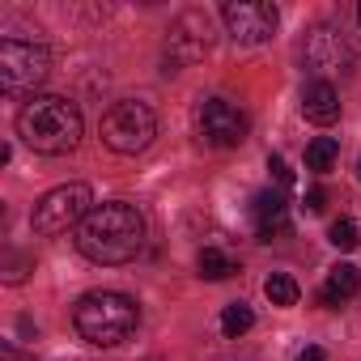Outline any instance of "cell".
Here are the masks:
<instances>
[{"label": "cell", "instance_id": "cell-1", "mask_svg": "<svg viewBox=\"0 0 361 361\" xmlns=\"http://www.w3.org/2000/svg\"><path fill=\"white\" fill-rule=\"evenodd\" d=\"M77 251L90 259V264H102V268H115V264H128L136 259V251L145 247V217L136 213V204H123V200H111V204H98L81 226H77Z\"/></svg>", "mask_w": 361, "mask_h": 361}, {"label": "cell", "instance_id": "cell-2", "mask_svg": "<svg viewBox=\"0 0 361 361\" xmlns=\"http://www.w3.org/2000/svg\"><path fill=\"white\" fill-rule=\"evenodd\" d=\"M81 132H85V123H81L77 102H68L60 94H39V98H30L18 111V136L35 153H47V157L73 153L77 140H81Z\"/></svg>", "mask_w": 361, "mask_h": 361}, {"label": "cell", "instance_id": "cell-3", "mask_svg": "<svg viewBox=\"0 0 361 361\" xmlns=\"http://www.w3.org/2000/svg\"><path fill=\"white\" fill-rule=\"evenodd\" d=\"M136 302L128 293H115V289H98V293H85L73 310V323L81 331V340L98 344V348H115L123 344L132 331H136Z\"/></svg>", "mask_w": 361, "mask_h": 361}, {"label": "cell", "instance_id": "cell-4", "mask_svg": "<svg viewBox=\"0 0 361 361\" xmlns=\"http://www.w3.org/2000/svg\"><path fill=\"white\" fill-rule=\"evenodd\" d=\"M47 73H51V51L43 43H22V39L0 43V90L9 98L39 90L47 81Z\"/></svg>", "mask_w": 361, "mask_h": 361}, {"label": "cell", "instance_id": "cell-5", "mask_svg": "<svg viewBox=\"0 0 361 361\" xmlns=\"http://www.w3.org/2000/svg\"><path fill=\"white\" fill-rule=\"evenodd\" d=\"M157 136V115L149 111V102L123 98L102 115V145L115 153H140L149 149Z\"/></svg>", "mask_w": 361, "mask_h": 361}, {"label": "cell", "instance_id": "cell-6", "mask_svg": "<svg viewBox=\"0 0 361 361\" xmlns=\"http://www.w3.org/2000/svg\"><path fill=\"white\" fill-rule=\"evenodd\" d=\"M94 192L85 188V183H64V188H51L39 204H35V213H30V226H35V234H43V238H56V234H68L73 226H81L94 209Z\"/></svg>", "mask_w": 361, "mask_h": 361}, {"label": "cell", "instance_id": "cell-7", "mask_svg": "<svg viewBox=\"0 0 361 361\" xmlns=\"http://www.w3.org/2000/svg\"><path fill=\"white\" fill-rule=\"evenodd\" d=\"M221 22H226L234 43L259 47V43H268L276 35L281 13H276V5H268V0H226V5H221Z\"/></svg>", "mask_w": 361, "mask_h": 361}, {"label": "cell", "instance_id": "cell-8", "mask_svg": "<svg viewBox=\"0 0 361 361\" xmlns=\"http://www.w3.org/2000/svg\"><path fill=\"white\" fill-rule=\"evenodd\" d=\"M213 22L204 9H183L174 22H170V39H166V51L174 64H196L213 51Z\"/></svg>", "mask_w": 361, "mask_h": 361}, {"label": "cell", "instance_id": "cell-9", "mask_svg": "<svg viewBox=\"0 0 361 361\" xmlns=\"http://www.w3.org/2000/svg\"><path fill=\"white\" fill-rule=\"evenodd\" d=\"M196 119H200V136L217 149H234L247 140V115L226 98H209Z\"/></svg>", "mask_w": 361, "mask_h": 361}, {"label": "cell", "instance_id": "cell-10", "mask_svg": "<svg viewBox=\"0 0 361 361\" xmlns=\"http://www.w3.org/2000/svg\"><path fill=\"white\" fill-rule=\"evenodd\" d=\"M302 56H306L310 73H348L353 68V47L344 43V35L336 26H314L302 43Z\"/></svg>", "mask_w": 361, "mask_h": 361}, {"label": "cell", "instance_id": "cell-11", "mask_svg": "<svg viewBox=\"0 0 361 361\" xmlns=\"http://www.w3.org/2000/svg\"><path fill=\"white\" fill-rule=\"evenodd\" d=\"M251 217H255V238H259V243L285 238V234L293 230V221H289V204H285L281 192H259V196L251 200Z\"/></svg>", "mask_w": 361, "mask_h": 361}, {"label": "cell", "instance_id": "cell-12", "mask_svg": "<svg viewBox=\"0 0 361 361\" xmlns=\"http://www.w3.org/2000/svg\"><path fill=\"white\" fill-rule=\"evenodd\" d=\"M302 115L310 123H319V128H331L340 119V94H336V85L323 81V77L306 81V90H302Z\"/></svg>", "mask_w": 361, "mask_h": 361}, {"label": "cell", "instance_id": "cell-13", "mask_svg": "<svg viewBox=\"0 0 361 361\" xmlns=\"http://www.w3.org/2000/svg\"><path fill=\"white\" fill-rule=\"evenodd\" d=\"M357 289H361V268H353V264H336V268L327 272L323 289H319V302H323V306H340V302L357 298Z\"/></svg>", "mask_w": 361, "mask_h": 361}, {"label": "cell", "instance_id": "cell-14", "mask_svg": "<svg viewBox=\"0 0 361 361\" xmlns=\"http://www.w3.org/2000/svg\"><path fill=\"white\" fill-rule=\"evenodd\" d=\"M336 157H340V140L336 136H314L306 145V170H314V174H327L336 166Z\"/></svg>", "mask_w": 361, "mask_h": 361}, {"label": "cell", "instance_id": "cell-15", "mask_svg": "<svg viewBox=\"0 0 361 361\" xmlns=\"http://www.w3.org/2000/svg\"><path fill=\"white\" fill-rule=\"evenodd\" d=\"M196 264H200V276H204V281H230V276L238 272V264H234L226 251H217V247H204Z\"/></svg>", "mask_w": 361, "mask_h": 361}, {"label": "cell", "instance_id": "cell-16", "mask_svg": "<svg viewBox=\"0 0 361 361\" xmlns=\"http://www.w3.org/2000/svg\"><path fill=\"white\" fill-rule=\"evenodd\" d=\"M0 272H5L9 285H22L35 272V255L30 251H18V247H5V255H0Z\"/></svg>", "mask_w": 361, "mask_h": 361}, {"label": "cell", "instance_id": "cell-17", "mask_svg": "<svg viewBox=\"0 0 361 361\" xmlns=\"http://www.w3.org/2000/svg\"><path fill=\"white\" fill-rule=\"evenodd\" d=\"M251 327H255L251 306H247V302H230L226 314H221V331H226V340H238V336H247Z\"/></svg>", "mask_w": 361, "mask_h": 361}, {"label": "cell", "instance_id": "cell-18", "mask_svg": "<svg viewBox=\"0 0 361 361\" xmlns=\"http://www.w3.org/2000/svg\"><path fill=\"white\" fill-rule=\"evenodd\" d=\"M264 293H268V302H272V306H293L302 289H298V281H293V276H285V272H272V276L264 281Z\"/></svg>", "mask_w": 361, "mask_h": 361}, {"label": "cell", "instance_id": "cell-19", "mask_svg": "<svg viewBox=\"0 0 361 361\" xmlns=\"http://www.w3.org/2000/svg\"><path fill=\"white\" fill-rule=\"evenodd\" d=\"M327 238H331V247H336V251H353V247L361 243V230H357V221H353V217H340V221H331Z\"/></svg>", "mask_w": 361, "mask_h": 361}, {"label": "cell", "instance_id": "cell-20", "mask_svg": "<svg viewBox=\"0 0 361 361\" xmlns=\"http://www.w3.org/2000/svg\"><path fill=\"white\" fill-rule=\"evenodd\" d=\"M268 170H272V178H276L281 188H293V170H289V161H285V157H276V153H272V157H268Z\"/></svg>", "mask_w": 361, "mask_h": 361}, {"label": "cell", "instance_id": "cell-21", "mask_svg": "<svg viewBox=\"0 0 361 361\" xmlns=\"http://www.w3.org/2000/svg\"><path fill=\"white\" fill-rule=\"evenodd\" d=\"M302 209H306V213H323V209H327V192H323V188H314V192H306V200H302Z\"/></svg>", "mask_w": 361, "mask_h": 361}, {"label": "cell", "instance_id": "cell-22", "mask_svg": "<svg viewBox=\"0 0 361 361\" xmlns=\"http://www.w3.org/2000/svg\"><path fill=\"white\" fill-rule=\"evenodd\" d=\"M298 361H327V353H323L319 344H306V348L298 353Z\"/></svg>", "mask_w": 361, "mask_h": 361}, {"label": "cell", "instance_id": "cell-23", "mask_svg": "<svg viewBox=\"0 0 361 361\" xmlns=\"http://www.w3.org/2000/svg\"><path fill=\"white\" fill-rule=\"evenodd\" d=\"M0 348H5V361H26V357H22V353H18V348L9 344V340H5V344H0Z\"/></svg>", "mask_w": 361, "mask_h": 361}, {"label": "cell", "instance_id": "cell-24", "mask_svg": "<svg viewBox=\"0 0 361 361\" xmlns=\"http://www.w3.org/2000/svg\"><path fill=\"white\" fill-rule=\"evenodd\" d=\"M64 361H90V357H64Z\"/></svg>", "mask_w": 361, "mask_h": 361}, {"label": "cell", "instance_id": "cell-25", "mask_svg": "<svg viewBox=\"0 0 361 361\" xmlns=\"http://www.w3.org/2000/svg\"><path fill=\"white\" fill-rule=\"evenodd\" d=\"M357 22H361V5H357Z\"/></svg>", "mask_w": 361, "mask_h": 361}]
</instances>
